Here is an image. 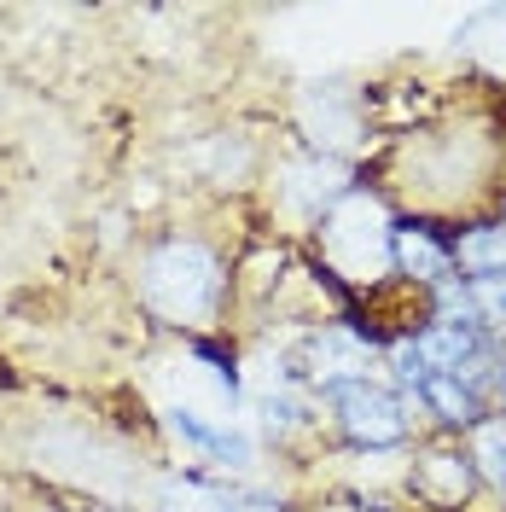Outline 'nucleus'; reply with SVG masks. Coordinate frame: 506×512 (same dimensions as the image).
Wrapping results in <instances>:
<instances>
[{"label":"nucleus","instance_id":"obj_12","mask_svg":"<svg viewBox=\"0 0 506 512\" xmlns=\"http://www.w3.org/2000/svg\"><path fill=\"white\" fill-rule=\"evenodd\" d=\"M501 227H506V222H501Z\"/></svg>","mask_w":506,"mask_h":512},{"label":"nucleus","instance_id":"obj_4","mask_svg":"<svg viewBox=\"0 0 506 512\" xmlns=\"http://www.w3.org/2000/svg\"><path fill=\"white\" fill-rule=\"evenodd\" d=\"M390 251H396V262L408 268L413 280H431V286H443L448 268H454V251H443V245H437V239H431L425 227H402Z\"/></svg>","mask_w":506,"mask_h":512},{"label":"nucleus","instance_id":"obj_5","mask_svg":"<svg viewBox=\"0 0 506 512\" xmlns=\"http://www.w3.org/2000/svg\"><path fill=\"white\" fill-rule=\"evenodd\" d=\"M419 402L437 419H448V425H472L477 419V396L460 379H448V373H431V379L419 384Z\"/></svg>","mask_w":506,"mask_h":512},{"label":"nucleus","instance_id":"obj_9","mask_svg":"<svg viewBox=\"0 0 506 512\" xmlns=\"http://www.w3.org/2000/svg\"><path fill=\"white\" fill-rule=\"evenodd\" d=\"M466 297H472V315L477 320L506 326V274H477L472 286H466Z\"/></svg>","mask_w":506,"mask_h":512},{"label":"nucleus","instance_id":"obj_3","mask_svg":"<svg viewBox=\"0 0 506 512\" xmlns=\"http://www.w3.org/2000/svg\"><path fill=\"white\" fill-rule=\"evenodd\" d=\"M413 344H419V355H425V367H431V373H448V379H454V373L477 355V338H472V326H466V320H437V326H431V332H419Z\"/></svg>","mask_w":506,"mask_h":512},{"label":"nucleus","instance_id":"obj_6","mask_svg":"<svg viewBox=\"0 0 506 512\" xmlns=\"http://www.w3.org/2000/svg\"><path fill=\"white\" fill-rule=\"evenodd\" d=\"M454 262L472 274H506V227H472L454 245Z\"/></svg>","mask_w":506,"mask_h":512},{"label":"nucleus","instance_id":"obj_8","mask_svg":"<svg viewBox=\"0 0 506 512\" xmlns=\"http://www.w3.org/2000/svg\"><path fill=\"white\" fill-rule=\"evenodd\" d=\"M472 460L489 472L495 483H506V419H483L472 437Z\"/></svg>","mask_w":506,"mask_h":512},{"label":"nucleus","instance_id":"obj_11","mask_svg":"<svg viewBox=\"0 0 506 512\" xmlns=\"http://www.w3.org/2000/svg\"><path fill=\"white\" fill-rule=\"evenodd\" d=\"M239 512H285V507H274V501H245Z\"/></svg>","mask_w":506,"mask_h":512},{"label":"nucleus","instance_id":"obj_1","mask_svg":"<svg viewBox=\"0 0 506 512\" xmlns=\"http://www.w3.org/2000/svg\"><path fill=\"white\" fill-rule=\"evenodd\" d=\"M146 291L163 315L175 320H198L216 309V291H222V274H216V256L204 245H163L152 262H146Z\"/></svg>","mask_w":506,"mask_h":512},{"label":"nucleus","instance_id":"obj_7","mask_svg":"<svg viewBox=\"0 0 506 512\" xmlns=\"http://www.w3.org/2000/svg\"><path fill=\"white\" fill-rule=\"evenodd\" d=\"M419 483H425L437 501H460V495L472 489V466H466L460 454H425V460H419Z\"/></svg>","mask_w":506,"mask_h":512},{"label":"nucleus","instance_id":"obj_10","mask_svg":"<svg viewBox=\"0 0 506 512\" xmlns=\"http://www.w3.org/2000/svg\"><path fill=\"white\" fill-rule=\"evenodd\" d=\"M390 361H396V373H402L408 384H425V379H431V367H425V355H419V344H402V350L390 355Z\"/></svg>","mask_w":506,"mask_h":512},{"label":"nucleus","instance_id":"obj_2","mask_svg":"<svg viewBox=\"0 0 506 512\" xmlns=\"http://www.w3.org/2000/svg\"><path fill=\"white\" fill-rule=\"evenodd\" d=\"M332 396H338V419H344V431L355 437V443L390 448L402 431H408L402 402H396V396H384V390H373V384H338Z\"/></svg>","mask_w":506,"mask_h":512}]
</instances>
